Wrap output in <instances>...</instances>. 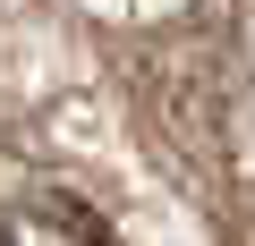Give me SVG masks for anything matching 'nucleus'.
I'll list each match as a JSON object with an SVG mask.
<instances>
[{
  "instance_id": "f257e3e1",
  "label": "nucleus",
  "mask_w": 255,
  "mask_h": 246,
  "mask_svg": "<svg viewBox=\"0 0 255 246\" xmlns=\"http://www.w3.org/2000/svg\"><path fill=\"white\" fill-rule=\"evenodd\" d=\"M0 246H111V229L77 195H17L0 204Z\"/></svg>"
}]
</instances>
